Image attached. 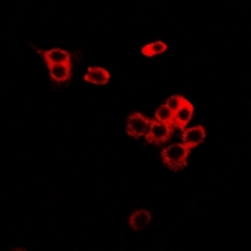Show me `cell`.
I'll use <instances>...</instances> for the list:
<instances>
[{"instance_id": "cell-1", "label": "cell", "mask_w": 251, "mask_h": 251, "mask_svg": "<svg viewBox=\"0 0 251 251\" xmlns=\"http://www.w3.org/2000/svg\"><path fill=\"white\" fill-rule=\"evenodd\" d=\"M166 106L169 107L174 114L175 128L186 129V126L191 121L194 113V106L182 96H172L167 100Z\"/></svg>"}, {"instance_id": "cell-2", "label": "cell", "mask_w": 251, "mask_h": 251, "mask_svg": "<svg viewBox=\"0 0 251 251\" xmlns=\"http://www.w3.org/2000/svg\"><path fill=\"white\" fill-rule=\"evenodd\" d=\"M190 150L185 145H172L161 153L162 161L171 171H180L187 166Z\"/></svg>"}, {"instance_id": "cell-3", "label": "cell", "mask_w": 251, "mask_h": 251, "mask_svg": "<svg viewBox=\"0 0 251 251\" xmlns=\"http://www.w3.org/2000/svg\"><path fill=\"white\" fill-rule=\"evenodd\" d=\"M149 127V131L146 132V141L149 143H154V145L169 142L175 129V127L172 126L161 123L157 120L150 121Z\"/></svg>"}, {"instance_id": "cell-4", "label": "cell", "mask_w": 251, "mask_h": 251, "mask_svg": "<svg viewBox=\"0 0 251 251\" xmlns=\"http://www.w3.org/2000/svg\"><path fill=\"white\" fill-rule=\"evenodd\" d=\"M150 126V120L141 113H132L127 120V133L134 138L145 136Z\"/></svg>"}, {"instance_id": "cell-5", "label": "cell", "mask_w": 251, "mask_h": 251, "mask_svg": "<svg viewBox=\"0 0 251 251\" xmlns=\"http://www.w3.org/2000/svg\"><path fill=\"white\" fill-rule=\"evenodd\" d=\"M205 129L202 126H196L192 128L183 129L182 145H185L188 150L194 149L205 141Z\"/></svg>"}, {"instance_id": "cell-6", "label": "cell", "mask_w": 251, "mask_h": 251, "mask_svg": "<svg viewBox=\"0 0 251 251\" xmlns=\"http://www.w3.org/2000/svg\"><path fill=\"white\" fill-rule=\"evenodd\" d=\"M38 53L46 60L47 66L51 64H71V54L68 51L62 49H50V50H40L37 49Z\"/></svg>"}, {"instance_id": "cell-7", "label": "cell", "mask_w": 251, "mask_h": 251, "mask_svg": "<svg viewBox=\"0 0 251 251\" xmlns=\"http://www.w3.org/2000/svg\"><path fill=\"white\" fill-rule=\"evenodd\" d=\"M84 80L93 84H107L109 80V73L100 67H89L88 73L84 75Z\"/></svg>"}, {"instance_id": "cell-8", "label": "cell", "mask_w": 251, "mask_h": 251, "mask_svg": "<svg viewBox=\"0 0 251 251\" xmlns=\"http://www.w3.org/2000/svg\"><path fill=\"white\" fill-rule=\"evenodd\" d=\"M51 79L54 82H67L71 79V64H51L48 66Z\"/></svg>"}, {"instance_id": "cell-9", "label": "cell", "mask_w": 251, "mask_h": 251, "mask_svg": "<svg viewBox=\"0 0 251 251\" xmlns=\"http://www.w3.org/2000/svg\"><path fill=\"white\" fill-rule=\"evenodd\" d=\"M150 221H151V214L146 210H138V211L132 214L131 219H129V225L133 230L140 231L149 225Z\"/></svg>"}, {"instance_id": "cell-10", "label": "cell", "mask_w": 251, "mask_h": 251, "mask_svg": "<svg viewBox=\"0 0 251 251\" xmlns=\"http://www.w3.org/2000/svg\"><path fill=\"white\" fill-rule=\"evenodd\" d=\"M154 120H157L158 122L165 123V125L174 126V114H172V111L166 106V104H162L160 108L156 111V114H154Z\"/></svg>"}, {"instance_id": "cell-11", "label": "cell", "mask_w": 251, "mask_h": 251, "mask_svg": "<svg viewBox=\"0 0 251 251\" xmlns=\"http://www.w3.org/2000/svg\"><path fill=\"white\" fill-rule=\"evenodd\" d=\"M167 49V46L162 42H156V43L147 44L142 48V54L146 55V57H152V55L160 54V53H163V51Z\"/></svg>"}]
</instances>
